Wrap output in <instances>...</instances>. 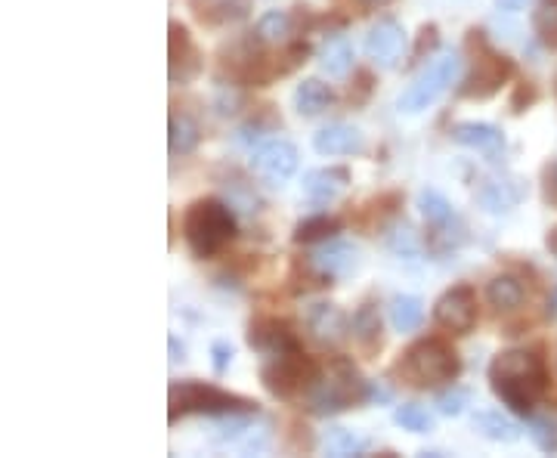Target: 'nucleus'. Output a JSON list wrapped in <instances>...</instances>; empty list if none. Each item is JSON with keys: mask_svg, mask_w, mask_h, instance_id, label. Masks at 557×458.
<instances>
[{"mask_svg": "<svg viewBox=\"0 0 557 458\" xmlns=\"http://www.w3.org/2000/svg\"><path fill=\"white\" fill-rule=\"evenodd\" d=\"M341 220L338 217H329V214H313V217H304L298 220V226H294V242L298 245H322L329 239H338L341 233Z\"/></svg>", "mask_w": 557, "mask_h": 458, "instance_id": "5701e85b", "label": "nucleus"}, {"mask_svg": "<svg viewBox=\"0 0 557 458\" xmlns=\"http://www.w3.org/2000/svg\"><path fill=\"white\" fill-rule=\"evenodd\" d=\"M335 103H338V93L319 78H304L298 87H294V109H298L301 118H319Z\"/></svg>", "mask_w": 557, "mask_h": 458, "instance_id": "6ab92c4d", "label": "nucleus"}, {"mask_svg": "<svg viewBox=\"0 0 557 458\" xmlns=\"http://www.w3.org/2000/svg\"><path fill=\"white\" fill-rule=\"evenodd\" d=\"M168 421L177 424L186 415H208V418H220V415H233V412H257V403L239 394H229V390H220L214 384L195 381V378H183V381H171L168 390Z\"/></svg>", "mask_w": 557, "mask_h": 458, "instance_id": "39448f33", "label": "nucleus"}, {"mask_svg": "<svg viewBox=\"0 0 557 458\" xmlns=\"http://www.w3.org/2000/svg\"><path fill=\"white\" fill-rule=\"evenodd\" d=\"M347 183H350L347 168H319L304 174V192L313 202H332Z\"/></svg>", "mask_w": 557, "mask_h": 458, "instance_id": "4be33fe9", "label": "nucleus"}, {"mask_svg": "<svg viewBox=\"0 0 557 458\" xmlns=\"http://www.w3.org/2000/svg\"><path fill=\"white\" fill-rule=\"evenodd\" d=\"M527 4H530V0H496V7L505 10V13H517V10L527 7Z\"/></svg>", "mask_w": 557, "mask_h": 458, "instance_id": "a18cd8bd", "label": "nucleus"}, {"mask_svg": "<svg viewBox=\"0 0 557 458\" xmlns=\"http://www.w3.org/2000/svg\"><path fill=\"white\" fill-rule=\"evenodd\" d=\"M322 449L329 455H338V458L363 455L369 449V440L347 431V428H329V431H325V437H322Z\"/></svg>", "mask_w": 557, "mask_h": 458, "instance_id": "c85d7f7f", "label": "nucleus"}, {"mask_svg": "<svg viewBox=\"0 0 557 458\" xmlns=\"http://www.w3.org/2000/svg\"><path fill=\"white\" fill-rule=\"evenodd\" d=\"M489 387L514 415L530 418L548 394V369L536 350H505L489 363Z\"/></svg>", "mask_w": 557, "mask_h": 458, "instance_id": "f257e3e1", "label": "nucleus"}, {"mask_svg": "<svg viewBox=\"0 0 557 458\" xmlns=\"http://www.w3.org/2000/svg\"><path fill=\"white\" fill-rule=\"evenodd\" d=\"M168 31H171V38H168V78H171V84H192L205 69L202 50L195 47L186 25H180L177 19H171Z\"/></svg>", "mask_w": 557, "mask_h": 458, "instance_id": "9b49d317", "label": "nucleus"}, {"mask_svg": "<svg viewBox=\"0 0 557 458\" xmlns=\"http://www.w3.org/2000/svg\"><path fill=\"white\" fill-rule=\"evenodd\" d=\"M545 248L557 257V226L554 229H548V236H545Z\"/></svg>", "mask_w": 557, "mask_h": 458, "instance_id": "49530a36", "label": "nucleus"}, {"mask_svg": "<svg viewBox=\"0 0 557 458\" xmlns=\"http://www.w3.org/2000/svg\"><path fill=\"white\" fill-rule=\"evenodd\" d=\"M214 109L217 115H236L242 109V93L233 84H220L214 96Z\"/></svg>", "mask_w": 557, "mask_h": 458, "instance_id": "4c0bfd02", "label": "nucleus"}, {"mask_svg": "<svg viewBox=\"0 0 557 458\" xmlns=\"http://www.w3.org/2000/svg\"><path fill=\"white\" fill-rule=\"evenodd\" d=\"M397 372L412 387L437 390L443 384H455V378L462 375V356L440 338H421L403 353Z\"/></svg>", "mask_w": 557, "mask_h": 458, "instance_id": "20e7f679", "label": "nucleus"}, {"mask_svg": "<svg viewBox=\"0 0 557 458\" xmlns=\"http://www.w3.org/2000/svg\"><path fill=\"white\" fill-rule=\"evenodd\" d=\"M527 431H530V440L542 449V452H557V415L545 412V415H530L527 421Z\"/></svg>", "mask_w": 557, "mask_h": 458, "instance_id": "72a5a7b5", "label": "nucleus"}, {"mask_svg": "<svg viewBox=\"0 0 557 458\" xmlns=\"http://www.w3.org/2000/svg\"><path fill=\"white\" fill-rule=\"evenodd\" d=\"M421 322H424L421 298H415V294H397V298L390 301V325H393V332L412 335V332L421 329Z\"/></svg>", "mask_w": 557, "mask_h": 458, "instance_id": "b1692460", "label": "nucleus"}, {"mask_svg": "<svg viewBox=\"0 0 557 458\" xmlns=\"http://www.w3.org/2000/svg\"><path fill=\"white\" fill-rule=\"evenodd\" d=\"M202 143V130L195 124L189 115H171V124H168V149L174 158L180 155H192Z\"/></svg>", "mask_w": 557, "mask_h": 458, "instance_id": "a878e982", "label": "nucleus"}, {"mask_svg": "<svg viewBox=\"0 0 557 458\" xmlns=\"http://www.w3.org/2000/svg\"><path fill=\"white\" fill-rule=\"evenodd\" d=\"M236 233L239 229H236L233 205H226L220 199H199L183 214V239L192 257H199V260L217 257L236 239Z\"/></svg>", "mask_w": 557, "mask_h": 458, "instance_id": "7ed1b4c3", "label": "nucleus"}, {"mask_svg": "<svg viewBox=\"0 0 557 458\" xmlns=\"http://www.w3.org/2000/svg\"><path fill=\"white\" fill-rule=\"evenodd\" d=\"M319 375V366L304 353V350H288L279 356H267L264 366H260V384L270 397L276 400H291L298 397L301 390L313 384Z\"/></svg>", "mask_w": 557, "mask_h": 458, "instance_id": "0eeeda50", "label": "nucleus"}, {"mask_svg": "<svg viewBox=\"0 0 557 458\" xmlns=\"http://www.w3.org/2000/svg\"><path fill=\"white\" fill-rule=\"evenodd\" d=\"M316 62L329 78H344L353 69V44L344 35H338V31H329L316 53Z\"/></svg>", "mask_w": 557, "mask_h": 458, "instance_id": "aec40b11", "label": "nucleus"}, {"mask_svg": "<svg viewBox=\"0 0 557 458\" xmlns=\"http://www.w3.org/2000/svg\"><path fill=\"white\" fill-rule=\"evenodd\" d=\"M301 165V155H298V146L288 143V140H270L264 146H257L254 155H251V171L254 177H260L270 186H282L294 177Z\"/></svg>", "mask_w": 557, "mask_h": 458, "instance_id": "9d476101", "label": "nucleus"}, {"mask_svg": "<svg viewBox=\"0 0 557 458\" xmlns=\"http://www.w3.org/2000/svg\"><path fill=\"white\" fill-rule=\"evenodd\" d=\"M313 149L319 155H359L366 152V137L363 130L353 127V124H344V121H335L329 127H322L313 134Z\"/></svg>", "mask_w": 557, "mask_h": 458, "instance_id": "a211bd4d", "label": "nucleus"}, {"mask_svg": "<svg viewBox=\"0 0 557 458\" xmlns=\"http://www.w3.org/2000/svg\"><path fill=\"white\" fill-rule=\"evenodd\" d=\"M393 400V390L390 387H384V381H369V397H366V403H390Z\"/></svg>", "mask_w": 557, "mask_h": 458, "instance_id": "37998d69", "label": "nucleus"}, {"mask_svg": "<svg viewBox=\"0 0 557 458\" xmlns=\"http://www.w3.org/2000/svg\"><path fill=\"white\" fill-rule=\"evenodd\" d=\"M468 35H471L468 44L477 47V56H474V69L468 72V78L458 84V96H462V100H489V96H496L502 84L514 75V62L489 47L483 31L471 28Z\"/></svg>", "mask_w": 557, "mask_h": 458, "instance_id": "423d86ee", "label": "nucleus"}, {"mask_svg": "<svg viewBox=\"0 0 557 458\" xmlns=\"http://www.w3.org/2000/svg\"><path fill=\"white\" fill-rule=\"evenodd\" d=\"M536 100V87L533 84H520L511 96V112H523L530 103Z\"/></svg>", "mask_w": 557, "mask_h": 458, "instance_id": "79ce46f5", "label": "nucleus"}, {"mask_svg": "<svg viewBox=\"0 0 557 458\" xmlns=\"http://www.w3.org/2000/svg\"><path fill=\"white\" fill-rule=\"evenodd\" d=\"M418 211H421L424 220H428V226H443V223H449V220L458 217L455 208H452V202L446 199L443 192H437V189H421L418 192Z\"/></svg>", "mask_w": 557, "mask_h": 458, "instance_id": "cd10ccee", "label": "nucleus"}, {"mask_svg": "<svg viewBox=\"0 0 557 458\" xmlns=\"http://www.w3.org/2000/svg\"><path fill=\"white\" fill-rule=\"evenodd\" d=\"M474 428L480 437L493 440V443H517L520 440V424L505 418L502 412H477Z\"/></svg>", "mask_w": 557, "mask_h": 458, "instance_id": "bb28decb", "label": "nucleus"}, {"mask_svg": "<svg viewBox=\"0 0 557 458\" xmlns=\"http://www.w3.org/2000/svg\"><path fill=\"white\" fill-rule=\"evenodd\" d=\"M449 137L458 146L483 152L489 161H499L505 155V134H502L496 124H486V121H458V124L449 127Z\"/></svg>", "mask_w": 557, "mask_h": 458, "instance_id": "dca6fc26", "label": "nucleus"}, {"mask_svg": "<svg viewBox=\"0 0 557 458\" xmlns=\"http://www.w3.org/2000/svg\"><path fill=\"white\" fill-rule=\"evenodd\" d=\"M291 28H294V19L291 13L285 10H270L257 19V28H254V35L264 41V44H282L288 35H291Z\"/></svg>", "mask_w": 557, "mask_h": 458, "instance_id": "c756f323", "label": "nucleus"}, {"mask_svg": "<svg viewBox=\"0 0 557 458\" xmlns=\"http://www.w3.org/2000/svg\"><path fill=\"white\" fill-rule=\"evenodd\" d=\"M304 325H307V335L319 344V347H338L344 338H347V316L338 310V304H329V301H316L307 307V316H304Z\"/></svg>", "mask_w": 557, "mask_h": 458, "instance_id": "2eb2a0df", "label": "nucleus"}, {"mask_svg": "<svg viewBox=\"0 0 557 458\" xmlns=\"http://www.w3.org/2000/svg\"><path fill=\"white\" fill-rule=\"evenodd\" d=\"M403 44H406V31H403V25L397 22V19H390V16H384V19H378L372 28H369V35H366V53H369V59H375L381 69H393V65H397V59H400V53H403Z\"/></svg>", "mask_w": 557, "mask_h": 458, "instance_id": "f3484780", "label": "nucleus"}, {"mask_svg": "<svg viewBox=\"0 0 557 458\" xmlns=\"http://www.w3.org/2000/svg\"><path fill=\"white\" fill-rule=\"evenodd\" d=\"M359 4H363V7H369V10H375V7H387L390 0H359Z\"/></svg>", "mask_w": 557, "mask_h": 458, "instance_id": "de8ad7c7", "label": "nucleus"}, {"mask_svg": "<svg viewBox=\"0 0 557 458\" xmlns=\"http://www.w3.org/2000/svg\"><path fill=\"white\" fill-rule=\"evenodd\" d=\"M267 443H270V431L267 428H254V424H251V431L239 440V449L242 452H264Z\"/></svg>", "mask_w": 557, "mask_h": 458, "instance_id": "ea45409f", "label": "nucleus"}, {"mask_svg": "<svg viewBox=\"0 0 557 458\" xmlns=\"http://www.w3.org/2000/svg\"><path fill=\"white\" fill-rule=\"evenodd\" d=\"M434 322L452 335H468L477 322V294L471 285H452L434 304Z\"/></svg>", "mask_w": 557, "mask_h": 458, "instance_id": "1a4fd4ad", "label": "nucleus"}, {"mask_svg": "<svg viewBox=\"0 0 557 458\" xmlns=\"http://www.w3.org/2000/svg\"><path fill=\"white\" fill-rule=\"evenodd\" d=\"M474 199L486 214H508L511 208H517L523 199H527V183L514 174L486 177V180H480Z\"/></svg>", "mask_w": 557, "mask_h": 458, "instance_id": "ddd939ff", "label": "nucleus"}, {"mask_svg": "<svg viewBox=\"0 0 557 458\" xmlns=\"http://www.w3.org/2000/svg\"><path fill=\"white\" fill-rule=\"evenodd\" d=\"M350 332H353L359 347H366V350H378L381 347L384 325H381V313H378L375 301H363L356 307V313L350 319Z\"/></svg>", "mask_w": 557, "mask_h": 458, "instance_id": "412c9836", "label": "nucleus"}, {"mask_svg": "<svg viewBox=\"0 0 557 458\" xmlns=\"http://www.w3.org/2000/svg\"><path fill=\"white\" fill-rule=\"evenodd\" d=\"M248 347L260 356H279L288 350H301V341L285 319L260 316L248 325Z\"/></svg>", "mask_w": 557, "mask_h": 458, "instance_id": "4468645a", "label": "nucleus"}, {"mask_svg": "<svg viewBox=\"0 0 557 458\" xmlns=\"http://www.w3.org/2000/svg\"><path fill=\"white\" fill-rule=\"evenodd\" d=\"M554 177H557V165H554Z\"/></svg>", "mask_w": 557, "mask_h": 458, "instance_id": "09e8293b", "label": "nucleus"}, {"mask_svg": "<svg viewBox=\"0 0 557 458\" xmlns=\"http://www.w3.org/2000/svg\"><path fill=\"white\" fill-rule=\"evenodd\" d=\"M533 31L542 47L557 50V0H539L533 10Z\"/></svg>", "mask_w": 557, "mask_h": 458, "instance_id": "7c9ffc66", "label": "nucleus"}, {"mask_svg": "<svg viewBox=\"0 0 557 458\" xmlns=\"http://www.w3.org/2000/svg\"><path fill=\"white\" fill-rule=\"evenodd\" d=\"M359 267V248L353 242H341V239H329L322 242V248H316L310 254V270L322 279L329 282L332 279H347L353 276Z\"/></svg>", "mask_w": 557, "mask_h": 458, "instance_id": "f8f14e48", "label": "nucleus"}, {"mask_svg": "<svg viewBox=\"0 0 557 458\" xmlns=\"http://www.w3.org/2000/svg\"><path fill=\"white\" fill-rule=\"evenodd\" d=\"M462 75V56L458 53H443L437 56L428 69H424L397 100V109L403 115H418L428 106H434L440 96L455 84V78Z\"/></svg>", "mask_w": 557, "mask_h": 458, "instance_id": "6e6552de", "label": "nucleus"}, {"mask_svg": "<svg viewBox=\"0 0 557 458\" xmlns=\"http://www.w3.org/2000/svg\"><path fill=\"white\" fill-rule=\"evenodd\" d=\"M233 356H236L233 344H229V341H214L211 344V369L217 375H223L229 369V363H233Z\"/></svg>", "mask_w": 557, "mask_h": 458, "instance_id": "58836bf2", "label": "nucleus"}, {"mask_svg": "<svg viewBox=\"0 0 557 458\" xmlns=\"http://www.w3.org/2000/svg\"><path fill=\"white\" fill-rule=\"evenodd\" d=\"M486 301L493 304L499 313H508L514 307H520L523 304V282L517 276H511V273L493 276V279H489V285H486Z\"/></svg>", "mask_w": 557, "mask_h": 458, "instance_id": "393cba45", "label": "nucleus"}, {"mask_svg": "<svg viewBox=\"0 0 557 458\" xmlns=\"http://www.w3.org/2000/svg\"><path fill=\"white\" fill-rule=\"evenodd\" d=\"M437 47H440V28L434 22L431 25H421L418 38H415V47L409 53V65H418V62H424L428 56H434Z\"/></svg>", "mask_w": 557, "mask_h": 458, "instance_id": "e433bc0d", "label": "nucleus"}, {"mask_svg": "<svg viewBox=\"0 0 557 458\" xmlns=\"http://www.w3.org/2000/svg\"><path fill=\"white\" fill-rule=\"evenodd\" d=\"M202 22H236L248 16V0H214L211 10H195Z\"/></svg>", "mask_w": 557, "mask_h": 458, "instance_id": "c9c22d12", "label": "nucleus"}, {"mask_svg": "<svg viewBox=\"0 0 557 458\" xmlns=\"http://www.w3.org/2000/svg\"><path fill=\"white\" fill-rule=\"evenodd\" d=\"M168 347H171V363H183V359H186V347H183V341H180L177 335H171V338H168Z\"/></svg>", "mask_w": 557, "mask_h": 458, "instance_id": "c03bdc74", "label": "nucleus"}, {"mask_svg": "<svg viewBox=\"0 0 557 458\" xmlns=\"http://www.w3.org/2000/svg\"><path fill=\"white\" fill-rule=\"evenodd\" d=\"M304 394H307V409L316 418H332V415H341L359 403H366L369 381L356 369L353 359L335 356L329 366L319 369V375L313 378V384L304 390Z\"/></svg>", "mask_w": 557, "mask_h": 458, "instance_id": "f03ea898", "label": "nucleus"}, {"mask_svg": "<svg viewBox=\"0 0 557 458\" xmlns=\"http://www.w3.org/2000/svg\"><path fill=\"white\" fill-rule=\"evenodd\" d=\"M264 134H267V124L260 121V118H251L248 124H242V127H239L236 140H239L242 146H251V143H257V140L264 137Z\"/></svg>", "mask_w": 557, "mask_h": 458, "instance_id": "a19ab883", "label": "nucleus"}, {"mask_svg": "<svg viewBox=\"0 0 557 458\" xmlns=\"http://www.w3.org/2000/svg\"><path fill=\"white\" fill-rule=\"evenodd\" d=\"M393 421H397L403 431H412V434H431L434 431V415L418 403L397 406L393 409Z\"/></svg>", "mask_w": 557, "mask_h": 458, "instance_id": "473e14b6", "label": "nucleus"}, {"mask_svg": "<svg viewBox=\"0 0 557 458\" xmlns=\"http://www.w3.org/2000/svg\"><path fill=\"white\" fill-rule=\"evenodd\" d=\"M468 403H471V390L468 387H458V384H446V390H440L437 400H434L437 412L446 415V418L462 415L468 409Z\"/></svg>", "mask_w": 557, "mask_h": 458, "instance_id": "f704fd0d", "label": "nucleus"}, {"mask_svg": "<svg viewBox=\"0 0 557 458\" xmlns=\"http://www.w3.org/2000/svg\"><path fill=\"white\" fill-rule=\"evenodd\" d=\"M387 248L397 254V257L412 260V257L421 254V239H418V233H415V229L406 220H397V223L387 229Z\"/></svg>", "mask_w": 557, "mask_h": 458, "instance_id": "2f4dec72", "label": "nucleus"}]
</instances>
